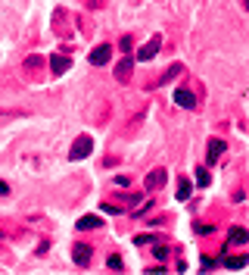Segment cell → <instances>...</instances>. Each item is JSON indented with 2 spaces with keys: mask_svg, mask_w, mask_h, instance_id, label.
Masks as SVG:
<instances>
[{
  "mask_svg": "<svg viewBox=\"0 0 249 275\" xmlns=\"http://www.w3.org/2000/svg\"><path fill=\"white\" fill-rule=\"evenodd\" d=\"M91 150H94V138L91 135H81L75 144H72V160H88V156H91Z\"/></svg>",
  "mask_w": 249,
  "mask_h": 275,
  "instance_id": "cell-1",
  "label": "cell"
},
{
  "mask_svg": "<svg viewBox=\"0 0 249 275\" xmlns=\"http://www.w3.org/2000/svg\"><path fill=\"white\" fill-rule=\"evenodd\" d=\"M159 47H162V38H159V34H156V38H150V41L137 50V63H150V60L159 53Z\"/></svg>",
  "mask_w": 249,
  "mask_h": 275,
  "instance_id": "cell-2",
  "label": "cell"
},
{
  "mask_svg": "<svg viewBox=\"0 0 249 275\" xmlns=\"http://www.w3.org/2000/svg\"><path fill=\"white\" fill-rule=\"evenodd\" d=\"M134 63H137V57H131V53H125V57L118 60V66H115V78H118V82H128V78H131Z\"/></svg>",
  "mask_w": 249,
  "mask_h": 275,
  "instance_id": "cell-3",
  "label": "cell"
},
{
  "mask_svg": "<svg viewBox=\"0 0 249 275\" xmlns=\"http://www.w3.org/2000/svg\"><path fill=\"white\" fill-rule=\"evenodd\" d=\"M165 181H169V172H165V169H153V172H147V178H143L147 191H156V188H162Z\"/></svg>",
  "mask_w": 249,
  "mask_h": 275,
  "instance_id": "cell-4",
  "label": "cell"
},
{
  "mask_svg": "<svg viewBox=\"0 0 249 275\" xmlns=\"http://www.w3.org/2000/svg\"><path fill=\"white\" fill-rule=\"evenodd\" d=\"M175 103L184 106V109H193V106H196V94L187 91V88H175Z\"/></svg>",
  "mask_w": 249,
  "mask_h": 275,
  "instance_id": "cell-5",
  "label": "cell"
},
{
  "mask_svg": "<svg viewBox=\"0 0 249 275\" xmlns=\"http://www.w3.org/2000/svg\"><path fill=\"white\" fill-rule=\"evenodd\" d=\"M109 57H112V47H109V44H100V47L91 50V63H94V66H106Z\"/></svg>",
  "mask_w": 249,
  "mask_h": 275,
  "instance_id": "cell-6",
  "label": "cell"
},
{
  "mask_svg": "<svg viewBox=\"0 0 249 275\" xmlns=\"http://www.w3.org/2000/svg\"><path fill=\"white\" fill-rule=\"evenodd\" d=\"M221 153H224V141L221 138H212L209 141V150H205V163H218Z\"/></svg>",
  "mask_w": 249,
  "mask_h": 275,
  "instance_id": "cell-7",
  "label": "cell"
},
{
  "mask_svg": "<svg viewBox=\"0 0 249 275\" xmlns=\"http://www.w3.org/2000/svg\"><path fill=\"white\" fill-rule=\"evenodd\" d=\"M72 260H75L78 266H91V247H88V244H75V247H72Z\"/></svg>",
  "mask_w": 249,
  "mask_h": 275,
  "instance_id": "cell-8",
  "label": "cell"
},
{
  "mask_svg": "<svg viewBox=\"0 0 249 275\" xmlns=\"http://www.w3.org/2000/svg\"><path fill=\"white\" fill-rule=\"evenodd\" d=\"M227 241H231V244H249V231L240 228V225H234V228L227 231Z\"/></svg>",
  "mask_w": 249,
  "mask_h": 275,
  "instance_id": "cell-9",
  "label": "cell"
},
{
  "mask_svg": "<svg viewBox=\"0 0 249 275\" xmlns=\"http://www.w3.org/2000/svg\"><path fill=\"white\" fill-rule=\"evenodd\" d=\"M100 225H103V222H100V216H81L75 228H78V231H94V228H100Z\"/></svg>",
  "mask_w": 249,
  "mask_h": 275,
  "instance_id": "cell-10",
  "label": "cell"
},
{
  "mask_svg": "<svg viewBox=\"0 0 249 275\" xmlns=\"http://www.w3.org/2000/svg\"><path fill=\"white\" fill-rule=\"evenodd\" d=\"M69 66H72V60H69V57H50V72L63 75V72H69Z\"/></svg>",
  "mask_w": 249,
  "mask_h": 275,
  "instance_id": "cell-11",
  "label": "cell"
},
{
  "mask_svg": "<svg viewBox=\"0 0 249 275\" xmlns=\"http://www.w3.org/2000/svg\"><path fill=\"white\" fill-rule=\"evenodd\" d=\"M246 263H249L246 256H221V266L224 269H243Z\"/></svg>",
  "mask_w": 249,
  "mask_h": 275,
  "instance_id": "cell-12",
  "label": "cell"
},
{
  "mask_svg": "<svg viewBox=\"0 0 249 275\" xmlns=\"http://www.w3.org/2000/svg\"><path fill=\"white\" fill-rule=\"evenodd\" d=\"M209 181H212L209 169H196V185H199V188H209Z\"/></svg>",
  "mask_w": 249,
  "mask_h": 275,
  "instance_id": "cell-13",
  "label": "cell"
},
{
  "mask_svg": "<svg viewBox=\"0 0 249 275\" xmlns=\"http://www.w3.org/2000/svg\"><path fill=\"white\" fill-rule=\"evenodd\" d=\"M175 75H181V63H175V66H172L169 72H165V75L159 78V82H162V85H169V82H172V78H175Z\"/></svg>",
  "mask_w": 249,
  "mask_h": 275,
  "instance_id": "cell-14",
  "label": "cell"
},
{
  "mask_svg": "<svg viewBox=\"0 0 249 275\" xmlns=\"http://www.w3.org/2000/svg\"><path fill=\"white\" fill-rule=\"evenodd\" d=\"M190 188H193V185H190V181L184 178V181L178 185V200H187V197H190Z\"/></svg>",
  "mask_w": 249,
  "mask_h": 275,
  "instance_id": "cell-15",
  "label": "cell"
},
{
  "mask_svg": "<svg viewBox=\"0 0 249 275\" xmlns=\"http://www.w3.org/2000/svg\"><path fill=\"white\" fill-rule=\"evenodd\" d=\"M109 269H112V272H121V269H125L121 256H109Z\"/></svg>",
  "mask_w": 249,
  "mask_h": 275,
  "instance_id": "cell-16",
  "label": "cell"
},
{
  "mask_svg": "<svg viewBox=\"0 0 249 275\" xmlns=\"http://www.w3.org/2000/svg\"><path fill=\"white\" fill-rule=\"evenodd\" d=\"M118 50H121V53H131V38H121V41H118Z\"/></svg>",
  "mask_w": 249,
  "mask_h": 275,
  "instance_id": "cell-17",
  "label": "cell"
},
{
  "mask_svg": "<svg viewBox=\"0 0 249 275\" xmlns=\"http://www.w3.org/2000/svg\"><path fill=\"white\" fill-rule=\"evenodd\" d=\"M153 253H156V260H165V256H169V247H162V244H156V250H153Z\"/></svg>",
  "mask_w": 249,
  "mask_h": 275,
  "instance_id": "cell-18",
  "label": "cell"
},
{
  "mask_svg": "<svg viewBox=\"0 0 249 275\" xmlns=\"http://www.w3.org/2000/svg\"><path fill=\"white\" fill-rule=\"evenodd\" d=\"M199 263H202V269H215V260H209V256H202Z\"/></svg>",
  "mask_w": 249,
  "mask_h": 275,
  "instance_id": "cell-19",
  "label": "cell"
},
{
  "mask_svg": "<svg viewBox=\"0 0 249 275\" xmlns=\"http://www.w3.org/2000/svg\"><path fill=\"white\" fill-rule=\"evenodd\" d=\"M193 228H196V234H209V231H212V228H209V225H199V222H196V225H193Z\"/></svg>",
  "mask_w": 249,
  "mask_h": 275,
  "instance_id": "cell-20",
  "label": "cell"
},
{
  "mask_svg": "<svg viewBox=\"0 0 249 275\" xmlns=\"http://www.w3.org/2000/svg\"><path fill=\"white\" fill-rule=\"evenodd\" d=\"M7 194H10V185H7V181H0V197H7Z\"/></svg>",
  "mask_w": 249,
  "mask_h": 275,
  "instance_id": "cell-21",
  "label": "cell"
},
{
  "mask_svg": "<svg viewBox=\"0 0 249 275\" xmlns=\"http://www.w3.org/2000/svg\"><path fill=\"white\" fill-rule=\"evenodd\" d=\"M246 7H249V0H246Z\"/></svg>",
  "mask_w": 249,
  "mask_h": 275,
  "instance_id": "cell-22",
  "label": "cell"
}]
</instances>
